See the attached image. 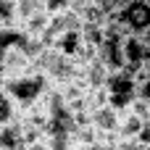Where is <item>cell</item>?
Masks as SVG:
<instances>
[{
    "mask_svg": "<svg viewBox=\"0 0 150 150\" xmlns=\"http://www.w3.org/2000/svg\"><path fill=\"white\" fill-rule=\"evenodd\" d=\"M90 5H95V0H69V8H71V11H76L79 16H82V11H84V8H90Z\"/></svg>",
    "mask_w": 150,
    "mask_h": 150,
    "instance_id": "cell-9",
    "label": "cell"
},
{
    "mask_svg": "<svg viewBox=\"0 0 150 150\" xmlns=\"http://www.w3.org/2000/svg\"><path fill=\"white\" fill-rule=\"evenodd\" d=\"M50 79L42 74V71H29V74H21V76H13V79H3V92L11 95L21 111L32 108L34 103H40L47 92H50Z\"/></svg>",
    "mask_w": 150,
    "mask_h": 150,
    "instance_id": "cell-1",
    "label": "cell"
},
{
    "mask_svg": "<svg viewBox=\"0 0 150 150\" xmlns=\"http://www.w3.org/2000/svg\"><path fill=\"white\" fill-rule=\"evenodd\" d=\"M47 5H50V13H58L69 8V0H47Z\"/></svg>",
    "mask_w": 150,
    "mask_h": 150,
    "instance_id": "cell-10",
    "label": "cell"
},
{
    "mask_svg": "<svg viewBox=\"0 0 150 150\" xmlns=\"http://www.w3.org/2000/svg\"><path fill=\"white\" fill-rule=\"evenodd\" d=\"M124 61H127V71L137 74L142 69H150V42L148 34H127L124 42Z\"/></svg>",
    "mask_w": 150,
    "mask_h": 150,
    "instance_id": "cell-4",
    "label": "cell"
},
{
    "mask_svg": "<svg viewBox=\"0 0 150 150\" xmlns=\"http://www.w3.org/2000/svg\"><path fill=\"white\" fill-rule=\"evenodd\" d=\"M145 124H148V121L140 119L137 113L124 111V113H121V124H119V137H121V140H140Z\"/></svg>",
    "mask_w": 150,
    "mask_h": 150,
    "instance_id": "cell-7",
    "label": "cell"
},
{
    "mask_svg": "<svg viewBox=\"0 0 150 150\" xmlns=\"http://www.w3.org/2000/svg\"><path fill=\"white\" fill-rule=\"evenodd\" d=\"M92 124H95L98 132H119L121 111H116L113 105H103V108L92 111Z\"/></svg>",
    "mask_w": 150,
    "mask_h": 150,
    "instance_id": "cell-6",
    "label": "cell"
},
{
    "mask_svg": "<svg viewBox=\"0 0 150 150\" xmlns=\"http://www.w3.org/2000/svg\"><path fill=\"white\" fill-rule=\"evenodd\" d=\"M0 150H26V127L21 119L0 124Z\"/></svg>",
    "mask_w": 150,
    "mask_h": 150,
    "instance_id": "cell-5",
    "label": "cell"
},
{
    "mask_svg": "<svg viewBox=\"0 0 150 150\" xmlns=\"http://www.w3.org/2000/svg\"><path fill=\"white\" fill-rule=\"evenodd\" d=\"M105 90H108V103L116 111H121V113L129 111L132 103L137 100V79L127 69L124 71H113L111 79H108V84H105Z\"/></svg>",
    "mask_w": 150,
    "mask_h": 150,
    "instance_id": "cell-2",
    "label": "cell"
},
{
    "mask_svg": "<svg viewBox=\"0 0 150 150\" xmlns=\"http://www.w3.org/2000/svg\"><path fill=\"white\" fill-rule=\"evenodd\" d=\"M116 21L129 32V34H148L150 32V0H129Z\"/></svg>",
    "mask_w": 150,
    "mask_h": 150,
    "instance_id": "cell-3",
    "label": "cell"
},
{
    "mask_svg": "<svg viewBox=\"0 0 150 150\" xmlns=\"http://www.w3.org/2000/svg\"><path fill=\"white\" fill-rule=\"evenodd\" d=\"M137 98L150 100V76H148V79H142V82H137Z\"/></svg>",
    "mask_w": 150,
    "mask_h": 150,
    "instance_id": "cell-8",
    "label": "cell"
}]
</instances>
